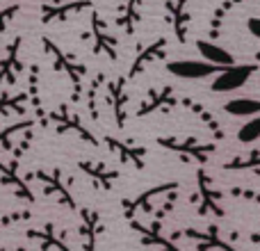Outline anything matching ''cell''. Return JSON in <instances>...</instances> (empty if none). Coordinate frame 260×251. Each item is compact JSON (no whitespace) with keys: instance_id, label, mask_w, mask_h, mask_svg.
<instances>
[{"instance_id":"cell-24","label":"cell","mask_w":260,"mask_h":251,"mask_svg":"<svg viewBox=\"0 0 260 251\" xmlns=\"http://www.w3.org/2000/svg\"><path fill=\"white\" fill-rule=\"evenodd\" d=\"M85 9H94V3L91 0H71V3H64V5H44L41 7V21L44 23L67 21V18L85 12Z\"/></svg>"},{"instance_id":"cell-26","label":"cell","mask_w":260,"mask_h":251,"mask_svg":"<svg viewBox=\"0 0 260 251\" xmlns=\"http://www.w3.org/2000/svg\"><path fill=\"white\" fill-rule=\"evenodd\" d=\"M197 50L201 53L203 62H210V64H215V67H233L235 64L233 55H231L226 48L217 46L215 41H210V39H199Z\"/></svg>"},{"instance_id":"cell-23","label":"cell","mask_w":260,"mask_h":251,"mask_svg":"<svg viewBox=\"0 0 260 251\" xmlns=\"http://www.w3.org/2000/svg\"><path fill=\"white\" fill-rule=\"evenodd\" d=\"M128 224H130V229H133L135 233L139 235V242H142L144 247H153V249H157V251H183L178 244L174 242V240L167 238L162 231L151 229L148 224H142L139 219H130Z\"/></svg>"},{"instance_id":"cell-22","label":"cell","mask_w":260,"mask_h":251,"mask_svg":"<svg viewBox=\"0 0 260 251\" xmlns=\"http://www.w3.org/2000/svg\"><path fill=\"white\" fill-rule=\"evenodd\" d=\"M180 105H183L189 114H194V117L203 123V128L210 133V139L221 142V139L226 137V130H224V125H221V121L203 103H199V101H194V99H180Z\"/></svg>"},{"instance_id":"cell-6","label":"cell","mask_w":260,"mask_h":251,"mask_svg":"<svg viewBox=\"0 0 260 251\" xmlns=\"http://www.w3.org/2000/svg\"><path fill=\"white\" fill-rule=\"evenodd\" d=\"M82 39H91V53L94 55H105L110 62H117L119 59V41L112 35V30L108 27V23L103 21L101 12L91 9V30L89 35H82Z\"/></svg>"},{"instance_id":"cell-37","label":"cell","mask_w":260,"mask_h":251,"mask_svg":"<svg viewBox=\"0 0 260 251\" xmlns=\"http://www.w3.org/2000/svg\"><path fill=\"white\" fill-rule=\"evenodd\" d=\"M247 30L251 32L256 39H260V18H258V16H251V18H249V21H247Z\"/></svg>"},{"instance_id":"cell-11","label":"cell","mask_w":260,"mask_h":251,"mask_svg":"<svg viewBox=\"0 0 260 251\" xmlns=\"http://www.w3.org/2000/svg\"><path fill=\"white\" fill-rule=\"evenodd\" d=\"M78 215H80L78 238H80L82 251H96L99 238L103 235V219H101V212L96 210V208L82 206V208H78Z\"/></svg>"},{"instance_id":"cell-12","label":"cell","mask_w":260,"mask_h":251,"mask_svg":"<svg viewBox=\"0 0 260 251\" xmlns=\"http://www.w3.org/2000/svg\"><path fill=\"white\" fill-rule=\"evenodd\" d=\"M167 46H169V41H167V37H157V39H153L151 44L142 46V48L137 50V55H135L133 64L128 67V73H126V80H135V78L139 76V73H144L148 67H151L153 62H157V59H165L167 57Z\"/></svg>"},{"instance_id":"cell-38","label":"cell","mask_w":260,"mask_h":251,"mask_svg":"<svg viewBox=\"0 0 260 251\" xmlns=\"http://www.w3.org/2000/svg\"><path fill=\"white\" fill-rule=\"evenodd\" d=\"M249 242H253V244H260V229H258V231H253V233L249 235Z\"/></svg>"},{"instance_id":"cell-35","label":"cell","mask_w":260,"mask_h":251,"mask_svg":"<svg viewBox=\"0 0 260 251\" xmlns=\"http://www.w3.org/2000/svg\"><path fill=\"white\" fill-rule=\"evenodd\" d=\"M229 197H238V199H247L251 203H258L260 206V192L251 187H231L229 190Z\"/></svg>"},{"instance_id":"cell-9","label":"cell","mask_w":260,"mask_h":251,"mask_svg":"<svg viewBox=\"0 0 260 251\" xmlns=\"http://www.w3.org/2000/svg\"><path fill=\"white\" fill-rule=\"evenodd\" d=\"M176 238H187L189 242L197 244V251H240L221 235L219 226H208L206 231L183 229V231H178V233H174L171 240H176Z\"/></svg>"},{"instance_id":"cell-17","label":"cell","mask_w":260,"mask_h":251,"mask_svg":"<svg viewBox=\"0 0 260 251\" xmlns=\"http://www.w3.org/2000/svg\"><path fill=\"white\" fill-rule=\"evenodd\" d=\"M105 146L112 155L119 158V162H126V165H133L137 169H144L146 167V146H139V144L130 142V139H119V137H112V135H105L103 137Z\"/></svg>"},{"instance_id":"cell-16","label":"cell","mask_w":260,"mask_h":251,"mask_svg":"<svg viewBox=\"0 0 260 251\" xmlns=\"http://www.w3.org/2000/svg\"><path fill=\"white\" fill-rule=\"evenodd\" d=\"M78 169H80L82 174L91 180V185H94L96 190H101V192H112L114 183L121 178V174H119L117 169H112L110 165H105V162H101V160H80L78 162Z\"/></svg>"},{"instance_id":"cell-34","label":"cell","mask_w":260,"mask_h":251,"mask_svg":"<svg viewBox=\"0 0 260 251\" xmlns=\"http://www.w3.org/2000/svg\"><path fill=\"white\" fill-rule=\"evenodd\" d=\"M32 219V212L27 210H12V212H5V215H0V233L7 229H12L14 224H21V222H27Z\"/></svg>"},{"instance_id":"cell-18","label":"cell","mask_w":260,"mask_h":251,"mask_svg":"<svg viewBox=\"0 0 260 251\" xmlns=\"http://www.w3.org/2000/svg\"><path fill=\"white\" fill-rule=\"evenodd\" d=\"M105 91H108V103L114 114V123H117L119 128H123V125H126V117H128V99H130L126 76H117V78H112V80H108Z\"/></svg>"},{"instance_id":"cell-10","label":"cell","mask_w":260,"mask_h":251,"mask_svg":"<svg viewBox=\"0 0 260 251\" xmlns=\"http://www.w3.org/2000/svg\"><path fill=\"white\" fill-rule=\"evenodd\" d=\"M258 64H233V67H226L224 71L217 73V78L212 80L210 89L215 94H226V91H235L240 87L247 85V80L258 71Z\"/></svg>"},{"instance_id":"cell-32","label":"cell","mask_w":260,"mask_h":251,"mask_svg":"<svg viewBox=\"0 0 260 251\" xmlns=\"http://www.w3.org/2000/svg\"><path fill=\"white\" fill-rule=\"evenodd\" d=\"M226 171H256L260 174V151H251L247 155H235L224 165Z\"/></svg>"},{"instance_id":"cell-31","label":"cell","mask_w":260,"mask_h":251,"mask_svg":"<svg viewBox=\"0 0 260 251\" xmlns=\"http://www.w3.org/2000/svg\"><path fill=\"white\" fill-rule=\"evenodd\" d=\"M224 112L233 117H256L260 114V101L258 99H233L224 105Z\"/></svg>"},{"instance_id":"cell-40","label":"cell","mask_w":260,"mask_h":251,"mask_svg":"<svg viewBox=\"0 0 260 251\" xmlns=\"http://www.w3.org/2000/svg\"><path fill=\"white\" fill-rule=\"evenodd\" d=\"M256 62L260 64V50H258V53H256Z\"/></svg>"},{"instance_id":"cell-28","label":"cell","mask_w":260,"mask_h":251,"mask_svg":"<svg viewBox=\"0 0 260 251\" xmlns=\"http://www.w3.org/2000/svg\"><path fill=\"white\" fill-rule=\"evenodd\" d=\"M35 119H21V121H14L9 125H5L3 130H0V151H12L14 144H16V137H21L25 130L35 128Z\"/></svg>"},{"instance_id":"cell-1","label":"cell","mask_w":260,"mask_h":251,"mask_svg":"<svg viewBox=\"0 0 260 251\" xmlns=\"http://www.w3.org/2000/svg\"><path fill=\"white\" fill-rule=\"evenodd\" d=\"M41 44H44V50L50 55V59H53V69L57 73H64V76L69 78V82H71V103H80L82 101V82H85V78H87V67L82 62H78L71 53L59 48V46L55 44L53 39H48V37H44Z\"/></svg>"},{"instance_id":"cell-39","label":"cell","mask_w":260,"mask_h":251,"mask_svg":"<svg viewBox=\"0 0 260 251\" xmlns=\"http://www.w3.org/2000/svg\"><path fill=\"white\" fill-rule=\"evenodd\" d=\"M0 251H27L25 247H16V249H0Z\"/></svg>"},{"instance_id":"cell-4","label":"cell","mask_w":260,"mask_h":251,"mask_svg":"<svg viewBox=\"0 0 260 251\" xmlns=\"http://www.w3.org/2000/svg\"><path fill=\"white\" fill-rule=\"evenodd\" d=\"M155 144L167 148V151L176 153V155H180L183 160L197 162V165H206L217 148L215 144L201 142L197 137H157Z\"/></svg>"},{"instance_id":"cell-13","label":"cell","mask_w":260,"mask_h":251,"mask_svg":"<svg viewBox=\"0 0 260 251\" xmlns=\"http://www.w3.org/2000/svg\"><path fill=\"white\" fill-rule=\"evenodd\" d=\"M18 162L16 158H7V160H0V183L5 185V187H9L14 192V197L23 199V201L27 203H35L37 197L32 194L30 185H27V180L23 178L21 174H18Z\"/></svg>"},{"instance_id":"cell-15","label":"cell","mask_w":260,"mask_h":251,"mask_svg":"<svg viewBox=\"0 0 260 251\" xmlns=\"http://www.w3.org/2000/svg\"><path fill=\"white\" fill-rule=\"evenodd\" d=\"M21 44H23V37H14L9 41V46L5 48V55L0 57V85L5 87H14L23 73Z\"/></svg>"},{"instance_id":"cell-7","label":"cell","mask_w":260,"mask_h":251,"mask_svg":"<svg viewBox=\"0 0 260 251\" xmlns=\"http://www.w3.org/2000/svg\"><path fill=\"white\" fill-rule=\"evenodd\" d=\"M197 197H199L197 208H199V215L201 217L212 215V217H217V219H221V217L226 215L224 206H221V197H224V194H221L219 190H215L210 174H208L203 167L197 169Z\"/></svg>"},{"instance_id":"cell-8","label":"cell","mask_w":260,"mask_h":251,"mask_svg":"<svg viewBox=\"0 0 260 251\" xmlns=\"http://www.w3.org/2000/svg\"><path fill=\"white\" fill-rule=\"evenodd\" d=\"M180 105V99L176 96L174 87L171 85H162L157 89H151L148 96L142 101V103L135 108V117L144 119V117H151L155 112H174L176 108Z\"/></svg>"},{"instance_id":"cell-25","label":"cell","mask_w":260,"mask_h":251,"mask_svg":"<svg viewBox=\"0 0 260 251\" xmlns=\"http://www.w3.org/2000/svg\"><path fill=\"white\" fill-rule=\"evenodd\" d=\"M142 3H144V0H126V3H123V7L119 9L117 18H114V25L121 27L128 37L135 35L139 21H142Z\"/></svg>"},{"instance_id":"cell-33","label":"cell","mask_w":260,"mask_h":251,"mask_svg":"<svg viewBox=\"0 0 260 251\" xmlns=\"http://www.w3.org/2000/svg\"><path fill=\"white\" fill-rule=\"evenodd\" d=\"M238 139L242 144H249V142H256V139H260V114H256L251 121H247L242 128H240Z\"/></svg>"},{"instance_id":"cell-5","label":"cell","mask_w":260,"mask_h":251,"mask_svg":"<svg viewBox=\"0 0 260 251\" xmlns=\"http://www.w3.org/2000/svg\"><path fill=\"white\" fill-rule=\"evenodd\" d=\"M48 121L55 125V130H57L59 135L73 133V135H78L82 142L89 144V146H99L101 144L99 139H96V135L85 125L82 117L76 112V110H71L69 103H59L53 112H48Z\"/></svg>"},{"instance_id":"cell-21","label":"cell","mask_w":260,"mask_h":251,"mask_svg":"<svg viewBox=\"0 0 260 251\" xmlns=\"http://www.w3.org/2000/svg\"><path fill=\"white\" fill-rule=\"evenodd\" d=\"M167 16L174 27V37L178 44H187V30L192 23V14L187 12V0H167L165 3Z\"/></svg>"},{"instance_id":"cell-19","label":"cell","mask_w":260,"mask_h":251,"mask_svg":"<svg viewBox=\"0 0 260 251\" xmlns=\"http://www.w3.org/2000/svg\"><path fill=\"white\" fill-rule=\"evenodd\" d=\"M25 238L39 244L41 251H73L67 242V235H64L53 222H46L41 229H27Z\"/></svg>"},{"instance_id":"cell-30","label":"cell","mask_w":260,"mask_h":251,"mask_svg":"<svg viewBox=\"0 0 260 251\" xmlns=\"http://www.w3.org/2000/svg\"><path fill=\"white\" fill-rule=\"evenodd\" d=\"M108 82L105 73H96L89 80V87H87V110H89V119L99 123L101 121V110H99V89Z\"/></svg>"},{"instance_id":"cell-36","label":"cell","mask_w":260,"mask_h":251,"mask_svg":"<svg viewBox=\"0 0 260 251\" xmlns=\"http://www.w3.org/2000/svg\"><path fill=\"white\" fill-rule=\"evenodd\" d=\"M16 12H18V5H12V7L0 9V32L7 30V23L12 21L14 16H16Z\"/></svg>"},{"instance_id":"cell-14","label":"cell","mask_w":260,"mask_h":251,"mask_svg":"<svg viewBox=\"0 0 260 251\" xmlns=\"http://www.w3.org/2000/svg\"><path fill=\"white\" fill-rule=\"evenodd\" d=\"M226 67H215V64L203 62V59H171V62H167V71L176 78H185V80H201L208 76H217Z\"/></svg>"},{"instance_id":"cell-2","label":"cell","mask_w":260,"mask_h":251,"mask_svg":"<svg viewBox=\"0 0 260 251\" xmlns=\"http://www.w3.org/2000/svg\"><path fill=\"white\" fill-rule=\"evenodd\" d=\"M27 176L35 178V180H39L46 197H53L55 201H57L59 206H64L67 210L78 212L76 197H73V192H71L73 178H69L59 167H55V169H35L32 174H27Z\"/></svg>"},{"instance_id":"cell-27","label":"cell","mask_w":260,"mask_h":251,"mask_svg":"<svg viewBox=\"0 0 260 251\" xmlns=\"http://www.w3.org/2000/svg\"><path fill=\"white\" fill-rule=\"evenodd\" d=\"M244 3H249V0H224L221 5H217L212 16H210V41L219 39L226 18L231 16V12H233L235 7H240V5H244Z\"/></svg>"},{"instance_id":"cell-3","label":"cell","mask_w":260,"mask_h":251,"mask_svg":"<svg viewBox=\"0 0 260 251\" xmlns=\"http://www.w3.org/2000/svg\"><path fill=\"white\" fill-rule=\"evenodd\" d=\"M180 185L176 180H167V183H157L153 187L144 190L139 192L137 197H130V199H121V212L126 217V222L130 219H137V215H148L153 212V203L157 201L160 197H167L171 192H178Z\"/></svg>"},{"instance_id":"cell-20","label":"cell","mask_w":260,"mask_h":251,"mask_svg":"<svg viewBox=\"0 0 260 251\" xmlns=\"http://www.w3.org/2000/svg\"><path fill=\"white\" fill-rule=\"evenodd\" d=\"M39 78H41L39 64H30V67H27V89H25V96H27V103H30L32 112H35V121L39 123L41 128H48L50 121H48V112H46V108H44V101H41Z\"/></svg>"},{"instance_id":"cell-29","label":"cell","mask_w":260,"mask_h":251,"mask_svg":"<svg viewBox=\"0 0 260 251\" xmlns=\"http://www.w3.org/2000/svg\"><path fill=\"white\" fill-rule=\"evenodd\" d=\"M27 112V96L25 91H18V94H9V91H3L0 94V114L3 117H12V114H23Z\"/></svg>"}]
</instances>
